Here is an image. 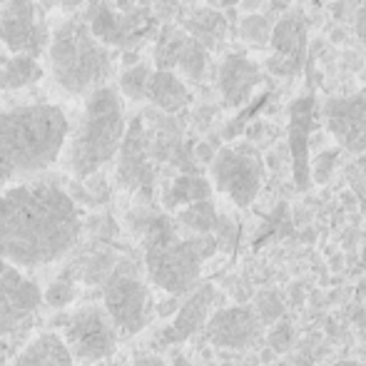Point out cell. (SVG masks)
I'll list each match as a JSON object with an SVG mask.
<instances>
[{
  "label": "cell",
  "mask_w": 366,
  "mask_h": 366,
  "mask_svg": "<svg viewBox=\"0 0 366 366\" xmlns=\"http://www.w3.org/2000/svg\"><path fill=\"white\" fill-rule=\"evenodd\" d=\"M207 63H209L207 50H204L194 38H187L174 70H179V73L184 77H189V80H202L204 73H207Z\"/></svg>",
  "instance_id": "cell-25"
},
{
  "label": "cell",
  "mask_w": 366,
  "mask_h": 366,
  "mask_svg": "<svg viewBox=\"0 0 366 366\" xmlns=\"http://www.w3.org/2000/svg\"><path fill=\"white\" fill-rule=\"evenodd\" d=\"M264 82V73L254 60L232 53L219 65V92L227 107H242L252 100L257 87Z\"/></svg>",
  "instance_id": "cell-15"
},
{
  "label": "cell",
  "mask_w": 366,
  "mask_h": 366,
  "mask_svg": "<svg viewBox=\"0 0 366 366\" xmlns=\"http://www.w3.org/2000/svg\"><path fill=\"white\" fill-rule=\"evenodd\" d=\"M120 182L127 187H140L152 179V167H149V132L142 125V117H137L130 127H127L125 137L120 145Z\"/></svg>",
  "instance_id": "cell-16"
},
{
  "label": "cell",
  "mask_w": 366,
  "mask_h": 366,
  "mask_svg": "<svg viewBox=\"0 0 366 366\" xmlns=\"http://www.w3.org/2000/svg\"><path fill=\"white\" fill-rule=\"evenodd\" d=\"M290 115V125H287V145H290L292 157V174L297 187L309 189L312 187V177H309V145H312V130L317 122V100L314 95H302L287 107Z\"/></svg>",
  "instance_id": "cell-12"
},
{
  "label": "cell",
  "mask_w": 366,
  "mask_h": 366,
  "mask_svg": "<svg viewBox=\"0 0 366 366\" xmlns=\"http://www.w3.org/2000/svg\"><path fill=\"white\" fill-rule=\"evenodd\" d=\"M214 302V287L212 285H202L197 287L189 299L177 309V317H174V324L169 327L167 339L169 342H182V339L192 337L202 324H207L209 319V309H212Z\"/></svg>",
  "instance_id": "cell-18"
},
{
  "label": "cell",
  "mask_w": 366,
  "mask_h": 366,
  "mask_svg": "<svg viewBox=\"0 0 366 366\" xmlns=\"http://www.w3.org/2000/svg\"><path fill=\"white\" fill-rule=\"evenodd\" d=\"M207 3H209V8L222 10V8H234V5H239L242 0H207Z\"/></svg>",
  "instance_id": "cell-35"
},
{
  "label": "cell",
  "mask_w": 366,
  "mask_h": 366,
  "mask_svg": "<svg viewBox=\"0 0 366 366\" xmlns=\"http://www.w3.org/2000/svg\"><path fill=\"white\" fill-rule=\"evenodd\" d=\"M194 154H197V159H202L204 164H209L214 159V154H217V149L209 145V142H199L197 149H194Z\"/></svg>",
  "instance_id": "cell-33"
},
{
  "label": "cell",
  "mask_w": 366,
  "mask_h": 366,
  "mask_svg": "<svg viewBox=\"0 0 366 366\" xmlns=\"http://www.w3.org/2000/svg\"><path fill=\"white\" fill-rule=\"evenodd\" d=\"M187 38L189 35L182 28H177V25H167V28L159 30V38L152 55L154 68L162 70V73H174V65H177V58L182 53Z\"/></svg>",
  "instance_id": "cell-23"
},
{
  "label": "cell",
  "mask_w": 366,
  "mask_h": 366,
  "mask_svg": "<svg viewBox=\"0 0 366 366\" xmlns=\"http://www.w3.org/2000/svg\"><path fill=\"white\" fill-rule=\"evenodd\" d=\"M145 269L157 290L169 297H182L197 287L202 267L217 252L214 234H187L177 222L152 214L142 227Z\"/></svg>",
  "instance_id": "cell-3"
},
{
  "label": "cell",
  "mask_w": 366,
  "mask_h": 366,
  "mask_svg": "<svg viewBox=\"0 0 366 366\" xmlns=\"http://www.w3.org/2000/svg\"><path fill=\"white\" fill-rule=\"evenodd\" d=\"M352 322H354V324H359V327H362V329H366V307L354 309V314H352Z\"/></svg>",
  "instance_id": "cell-36"
},
{
  "label": "cell",
  "mask_w": 366,
  "mask_h": 366,
  "mask_svg": "<svg viewBox=\"0 0 366 366\" xmlns=\"http://www.w3.org/2000/svg\"><path fill=\"white\" fill-rule=\"evenodd\" d=\"M252 312L257 314L262 327H264V324H277L285 317V299H282V294L277 290H267L257 297V304Z\"/></svg>",
  "instance_id": "cell-27"
},
{
  "label": "cell",
  "mask_w": 366,
  "mask_h": 366,
  "mask_svg": "<svg viewBox=\"0 0 366 366\" xmlns=\"http://www.w3.org/2000/svg\"><path fill=\"white\" fill-rule=\"evenodd\" d=\"M294 344V327L290 322H277L274 327L269 329V337H267V347L280 357V354H287Z\"/></svg>",
  "instance_id": "cell-31"
},
{
  "label": "cell",
  "mask_w": 366,
  "mask_h": 366,
  "mask_svg": "<svg viewBox=\"0 0 366 366\" xmlns=\"http://www.w3.org/2000/svg\"><path fill=\"white\" fill-rule=\"evenodd\" d=\"M3 3H5V0H0V5H3Z\"/></svg>",
  "instance_id": "cell-43"
},
{
  "label": "cell",
  "mask_w": 366,
  "mask_h": 366,
  "mask_svg": "<svg viewBox=\"0 0 366 366\" xmlns=\"http://www.w3.org/2000/svg\"><path fill=\"white\" fill-rule=\"evenodd\" d=\"M127 132L125 100L115 87L105 85L85 97L80 120L70 125L63 147V162L77 179H87L102 169L117 152Z\"/></svg>",
  "instance_id": "cell-4"
},
{
  "label": "cell",
  "mask_w": 366,
  "mask_h": 366,
  "mask_svg": "<svg viewBox=\"0 0 366 366\" xmlns=\"http://www.w3.org/2000/svg\"><path fill=\"white\" fill-rule=\"evenodd\" d=\"M43 307V290L23 269L0 259V337L20 334Z\"/></svg>",
  "instance_id": "cell-10"
},
{
  "label": "cell",
  "mask_w": 366,
  "mask_h": 366,
  "mask_svg": "<svg viewBox=\"0 0 366 366\" xmlns=\"http://www.w3.org/2000/svg\"><path fill=\"white\" fill-rule=\"evenodd\" d=\"M357 35L362 38V43L366 45V0H364V5L359 8V13H357Z\"/></svg>",
  "instance_id": "cell-34"
},
{
  "label": "cell",
  "mask_w": 366,
  "mask_h": 366,
  "mask_svg": "<svg viewBox=\"0 0 366 366\" xmlns=\"http://www.w3.org/2000/svg\"><path fill=\"white\" fill-rule=\"evenodd\" d=\"M102 309L110 317L117 337H132L149 324L154 304L145 282H140L132 274H125V272H117V274L105 280Z\"/></svg>",
  "instance_id": "cell-7"
},
{
  "label": "cell",
  "mask_w": 366,
  "mask_h": 366,
  "mask_svg": "<svg viewBox=\"0 0 366 366\" xmlns=\"http://www.w3.org/2000/svg\"><path fill=\"white\" fill-rule=\"evenodd\" d=\"M322 117L339 147L352 154H366V92L329 97L322 107Z\"/></svg>",
  "instance_id": "cell-11"
},
{
  "label": "cell",
  "mask_w": 366,
  "mask_h": 366,
  "mask_svg": "<svg viewBox=\"0 0 366 366\" xmlns=\"http://www.w3.org/2000/svg\"><path fill=\"white\" fill-rule=\"evenodd\" d=\"M272 58L267 63L272 75L294 77L302 70L304 55H307V23L299 13H285L274 25L269 35Z\"/></svg>",
  "instance_id": "cell-13"
},
{
  "label": "cell",
  "mask_w": 366,
  "mask_h": 366,
  "mask_svg": "<svg viewBox=\"0 0 366 366\" xmlns=\"http://www.w3.org/2000/svg\"><path fill=\"white\" fill-rule=\"evenodd\" d=\"M140 366H162V362L159 359H142Z\"/></svg>",
  "instance_id": "cell-40"
},
{
  "label": "cell",
  "mask_w": 366,
  "mask_h": 366,
  "mask_svg": "<svg viewBox=\"0 0 366 366\" xmlns=\"http://www.w3.org/2000/svg\"><path fill=\"white\" fill-rule=\"evenodd\" d=\"M45 75L43 65L28 55H13L0 65V90H23Z\"/></svg>",
  "instance_id": "cell-22"
},
{
  "label": "cell",
  "mask_w": 366,
  "mask_h": 366,
  "mask_svg": "<svg viewBox=\"0 0 366 366\" xmlns=\"http://www.w3.org/2000/svg\"><path fill=\"white\" fill-rule=\"evenodd\" d=\"M50 73L70 95H90L107 85L115 70L110 48L90 33L82 18H68L50 33Z\"/></svg>",
  "instance_id": "cell-5"
},
{
  "label": "cell",
  "mask_w": 366,
  "mask_h": 366,
  "mask_svg": "<svg viewBox=\"0 0 366 366\" xmlns=\"http://www.w3.org/2000/svg\"><path fill=\"white\" fill-rule=\"evenodd\" d=\"M334 366H366L362 362H354V359H344V362H337Z\"/></svg>",
  "instance_id": "cell-39"
},
{
  "label": "cell",
  "mask_w": 366,
  "mask_h": 366,
  "mask_svg": "<svg viewBox=\"0 0 366 366\" xmlns=\"http://www.w3.org/2000/svg\"><path fill=\"white\" fill-rule=\"evenodd\" d=\"M182 30L194 38L204 50L207 48H217L219 40L224 38L227 33V20L219 10L214 8H202V10H194L187 20L182 23Z\"/></svg>",
  "instance_id": "cell-21"
},
{
  "label": "cell",
  "mask_w": 366,
  "mask_h": 366,
  "mask_svg": "<svg viewBox=\"0 0 366 366\" xmlns=\"http://www.w3.org/2000/svg\"><path fill=\"white\" fill-rule=\"evenodd\" d=\"M149 75H152V68H149L147 63L127 65V68L122 70V75H120V92H122V100H132V102L145 100Z\"/></svg>",
  "instance_id": "cell-26"
},
{
  "label": "cell",
  "mask_w": 366,
  "mask_h": 366,
  "mask_svg": "<svg viewBox=\"0 0 366 366\" xmlns=\"http://www.w3.org/2000/svg\"><path fill=\"white\" fill-rule=\"evenodd\" d=\"M177 224L187 234H212L219 224V214L214 209V204L209 199H204V202H194L179 209Z\"/></svg>",
  "instance_id": "cell-24"
},
{
  "label": "cell",
  "mask_w": 366,
  "mask_h": 366,
  "mask_svg": "<svg viewBox=\"0 0 366 366\" xmlns=\"http://www.w3.org/2000/svg\"><path fill=\"white\" fill-rule=\"evenodd\" d=\"M82 234L75 199L53 179H28L0 192V259L40 269L65 259Z\"/></svg>",
  "instance_id": "cell-1"
},
{
  "label": "cell",
  "mask_w": 366,
  "mask_h": 366,
  "mask_svg": "<svg viewBox=\"0 0 366 366\" xmlns=\"http://www.w3.org/2000/svg\"><path fill=\"white\" fill-rule=\"evenodd\" d=\"M75 297H77V290H75V285L70 280L53 282V285L43 292V302L48 304V307H53V309L68 307L70 302H75Z\"/></svg>",
  "instance_id": "cell-29"
},
{
  "label": "cell",
  "mask_w": 366,
  "mask_h": 366,
  "mask_svg": "<svg viewBox=\"0 0 366 366\" xmlns=\"http://www.w3.org/2000/svg\"><path fill=\"white\" fill-rule=\"evenodd\" d=\"M259 3H262V0H242L239 5H244L247 13H254V10L259 8Z\"/></svg>",
  "instance_id": "cell-38"
},
{
  "label": "cell",
  "mask_w": 366,
  "mask_h": 366,
  "mask_svg": "<svg viewBox=\"0 0 366 366\" xmlns=\"http://www.w3.org/2000/svg\"><path fill=\"white\" fill-rule=\"evenodd\" d=\"M334 269H342V257H334Z\"/></svg>",
  "instance_id": "cell-41"
},
{
  "label": "cell",
  "mask_w": 366,
  "mask_h": 366,
  "mask_svg": "<svg viewBox=\"0 0 366 366\" xmlns=\"http://www.w3.org/2000/svg\"><path fill=\"white\" fill-rule=\"evenodd\" d=\"M90 0H38L43 10H60V13H73V10L87 5Z\"/></svg>",
  "instance_id": "cell-32"
},
{
  "label": "cell",
  "mask_w": 366,
  "mask_h": 366,
  "mask_svg": "<svg viewBox=\"0 0 366 366\" xmlns=\"http://www.w3.org/2000/svg\"><path fill=\"white\" fill-rule=\"evenodd\" d=\"M145 100L152 102L159 112L164 115H177L192 102L189 87L177 73H162V70H152L147 82Z\"/></svg>",
  "instance_id": "cell-17"
},
{
  "label": "cell",
  "mask_w": 366,
  "mask_h": 366,
  "mask_svg": "<svg viewBox=\"0 0 366 366\" xmlns=\"http://www.w3.org/2000/svg\"><path fill=\"white\" fill-rule=\"evenodd\" d=\"M239 35H242V40H247V43H252V45H267L272 35L269 18H264V15H259V13L244 15L239 23Z\"/></svg>",
  "instance_id": "cell-28"
},
{
  "label": "cell",
  "mask_w": 366,
  "mask_h": 366,
  "mask_svg": "<svg viewBox=\"0 0 366 366\" xmlns=\"http://www.w3.org/2000/svg\"><path fill=\"white\" fill-rule=\"evenodd\" d=\"M209 197H212V182L207 177H202V174H179L164 189L162 202L167 209H177L194 202H204Z\"/></svg>",
  "instance_id": "cell-20"
},
{
  "label": "cell",
  "mask_w": 366,
  "mask_h": 366,
  "mask_svg": "<svg viewBox=\"0 0 366 366\" xmlns=\"http://www.w3.org/2000/svg\"><path fill=\"white\" fill-rule=\"evenodd\" d=\"M359 164H362V169H364V172H366V154H364V157H362V162H359Z\"/></svg>",
  "instance_id": "cell-42"
},
{
  "label": "cell",
  "mask_w": 366,
  "mask_h": 366,
  "mask_svg": "<svg viewBox=\"0 0 366 366\" xmlns=\"http://www.w3.org/2000/svg\"><path fill=\"white\" fill-rule=\"evenodd\" d=\"M262 324L249 307L219 309L207 319V339L222 349H247L259 339Z\"/></svg>",
  "instance_id": "cell-14"
},
{
  "label": "cell",
  "mask_w": 366,
  "mask_h": 366,
  "mask_svg": "<svg viewBox=\"0 0 366 366\" xmlns=\"http://www.w3.org/2000/svg\"><path fill=\"white\" fill-rule=\"evenodd\" d=\"M274 359H277V354L272 352L269 347H267L264 352H262V364H274Z\"/></svg>",
  "instance_id": "cell-37"
},
{
  "label": "cell",
  "mask_w": 366,
  "mask_h": 366,
  "mask_svg": "<svg viewBox=\"0 0 366 366\" xmlns=\"http://www.w3.org/2000/svg\"><path fill=\"white\" fill-rule=\"evenodd\" d=\"M70 132L63 107L50 102L0 112V187L35 179L60 159Z\"/></svg>",
  "instance_id": "cell-2"
},
{
  "label": "cell",
  "mask_w": 366,
  "mask_h": 366,
  "mask_svg": "<svg viewBox=\"0 0 366 366\" xmlns=\"http://www.w3.org/2000/svg\"><path fill=\"white\" fill-rule=\"evenodd\" d=\"M209 177H212L209 179L212 187L229 197L237 207H249L262 189L264 167L254 147H222L209 162Z\"/></svg>",
  "instance_id": "cell-6"
},
{
  "label": "cell",
  "mask_w": 366,
  "mask_h": 366,
  "mask_svg": "<svg viewBox=\"0 0 366 366\" xmlns=\"http://www.w3.org/2000/svg\"><path fill=\"white\" fill-rule=\"evenodd\" d=\"M339 159V149H324L322 154L314 157V162L309 164V177H312L314 184H327L332 179L334 164Z\"/></svg>",
  "instance_id": "cell-30"
},
{
  "label": "cell",
  "mask_w": 366,
  "mask_h": 366,
  "mask_svg": "<svg viewBox=\"0 0 366 366\" xmlns=\"http://www.w3.org/2000/svg\"><path fill=\"white\" fill-rule=\"evenodd\" d=\"M0 43L13 55L35 60L48 50L50 28L38 0H5L0 5Z\"/></svg>",
  "instance_id": "cell-8"
},
{
  "label": "cell",
  "mask_w": 366,
  "mask_h": 366,
  "mask_svg": "<svg viewBox=\"0 0 366 366\" xmlns=\"http://www.w3.org/2000/svg\"><path fill=\"white\" fill-rule=\"evenodd\" d=\"M60 337L70 349L73 359H82V362L107 359L115 352L117 339H120L102 304H87L70 314Z\"/></svg>",
  "instance_id": "cell-9"
},
{
  "label": "cell",
  "mask_w": 366,
  "mask_h": 366,
  "mask_svg": "<svg viewBox=\"0 0 366 366\" xmlns=\"http://www.w3.org/2000/svg\"><path fill=\"white\" fill-rule=\"evenodd\" d=\"M304 366H312V364H304Z\"/></svg>",
  "instance_id": "cell-44"
},
{
  "label": "cell",
  "mask_w": 366,
  "mask_h": 366,
  "mask_svg": "<svg viewBox=\"0 0 366 366\" xmlns=\"http://www.w3.org/2000/svg\"><path fill=\"white\" fill-rule=\"evenodd\" d=\"M13 366H75V359L58 332H43L25 344Z\"/></svg>",
  "instance_id": "cell-19"
}]
</instances>
